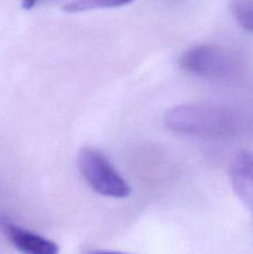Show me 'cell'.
Here are the masks:
<instances>
[{
	"label": "cell",
	"instance_id": "6da1fadb",
	"mask_svg": "<svg viewBox=\"0 0 253 254\" xmlns=\"http://www.w3.org/2000/svg\"><path fill=\"white\" fill-rule=\"evenodd\" d=\"M164 123L170 130L198 138H227L240 129V119L231 109L210 103H190L174 107Z\"/></svg>",
	"mask_w": 253,
	"mask_h": 254
},
{
	"label": "cell",
	"instance_id": "7a4b0ae2",
	"mask_svg": "<svg viewBox=\"0 0 253 254\" xmlns=\"http://www.w3.org/2000/svg\"><path fill=\"white\" fill-rule=\"evenodd\" d=\"M78 166L86 183L99 195L113 198H126L130 195L129 184L98 149H82Z\"/></svg>",
	"mask_w": 253,
	"mask_h": 254
},
{
	"label": "cell",
	"instance_id": "3957f363",
	"mask_svg": "<svg viewBox=\"0 0 253 254\" xmlns=\"http://www.w3.org/2000/svg\"><path fill=\"white\" fill-rule=\"evenodd\" d=\"M181 68L197 77L210 79L227 78L240 69V60L235 52L215 45H197L184 51Z\"/></svg>",
	"mask_w": 253,
	"mask_h": 254
},
{
	"label": "cell",
	"instance_id": "277c9868",
	"mask_svg": "<svg viewBox=\"0 0 253 254\" xmlns=\"http://www.w3.org/2000/svg\"><path fill=\"white\" fill-rule=\"evenodd\" d=\"M0 228L9 242L22 254H59V246L32 231L1 218Z\"/></svg>",
	"mask_w": 253,
	"mask_h": 254
},
{
	"label": "cell",
	"instance_id": "5b68a950",
	"mask_svg": "<svg viewBox=\"0 0 253 254\" xmlns=\"http://www.w3.org/2000/svg\"><path fill=\"white\" fill-rule=\"evenodd\" d=\"M230 178L237 197L253 215V153L240 151L233 158Z\"/></svg>",
	"mask_w": 253,
	"mask_h": 254
},
{
	"label": "cell",
	"instance_id": "8992f818",
	"mask_svg": "<svg viewBox=\"0 0 253 254\" xmlns=\"http://www.w3.org/2000/svg\"><path fill=\"white\" fill-rule=\"evenodd\" d=\"M134 0H72L63 6V11L69 14L91 11L96 9H111L130 4Z\"/></svg>",
	"mask_w": 253,
	"mask_h": 254
},
{
	"label": "cell",
	"instance_id": "52a82bcc",
	"mask_svg": "<svg viewBox=\"0 0 253 254\" xmlns=\"http://www.w3.org/2000/svg\"><path fill=\"white\" fill-rule=\"evenodd\" d=\"M230 7L238 25L253 34V0H231Z\"/></svg>",
	"mask_w": 253,
	"mask_h": 254
},
{
	"label": "cell",
	"instance_id": "ba28073f",
	"mask_svg": "<svg viewBox=\"0 0 253 254\" xmlns=\"http://www.w3.org/2000/svg\"><path fill=\"white\" fill-rule=\"evenodd\" d=\"M50 1H55V0H22L21 5L24 9L30 10L32 7L37 6L40 4H45V2H50Z\"/></svg>",
	"mask_w": 253,
	"mask_h": 254
},
{
	"label": "cell",
	"instance_id": "9c48e42d",
	"mask_svg": "<svg viewBox=\"0 0 253 254\" xmlns=\"http://www.w3.org/2000/svg\"><path fill=\"white\" fill-rule=\"evenodd\" d=\"M84 254H126L121 252H113V251H102V250H88Z\"/></svg>",
	"mask_w": 253,
	"mask_h": 254
}]
</instances>
